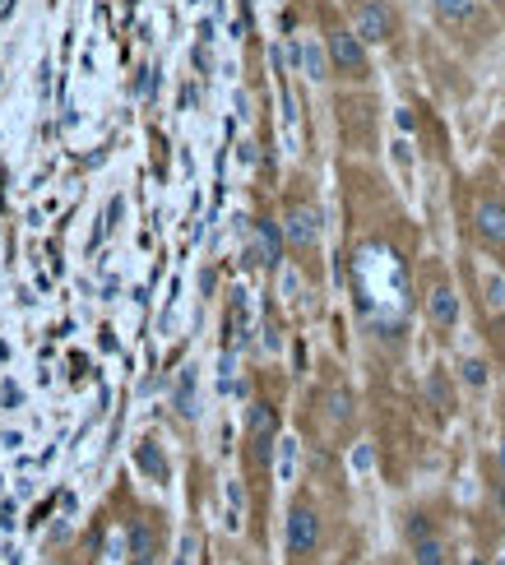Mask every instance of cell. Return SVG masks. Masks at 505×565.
Instances as JSON below:
<instances>
[{
	"instance_id": "obj_1",
	"label": "cell",
	"mask_w": 505,
	"mask_h": 565,
	"mask_svg": "<svg viewBox=\"0 0 505 565\" xmlns=\"http://www.w3.org/2000/svg\"><path fill=\"white\" fill-rule=\"evenodd\" d=\"M325 61L329 70L348 84H367L371 79V56H367V42L357 38V28L348 19H329L325 24Z\"/></svg>"
},
{
	"instance_id": "obj_2",
	"label": "cell",
	"mask_w": 505,
	"mask_h": 565,
	"mask_svg": "<svg viewBox=\"0 0 505 565\" xmlns=\"http://www.w3.org/2000/svg\"><path fill=\"white\" fill-rule=\"evenodd\" d=\"M343 14H348V24L357 28V38L367 47H394V38H399L394 0H343Z\"/></svg>"
},
{
	"instance_id": "obj_3",
	"label": "cell",
	"mask_w": 505,
	"mask_h": 565,
	"mask_svg": "<svg viewBox=\"0 0 505 565\" xmlns=\"http://www.w3.org/2000/svg\"><path fill=\"white\" fill-rule=\"evenodd\" d=\"M473 232H478L482 251L505 260V195H482L473 209Z\"/></svg>"
},
{
	"instance_id": "obj_4",
	"label": "cell",
	"mask_w": 505,
	"mask_h": 565,
	"mask_svg": "<svg viewBox=\"0 0 505 565\" xmlns=\"http://www.w3.org/2000/svg\"><path fill=\"white\" fill-rule=\"evenodd\" d=\"M320 552V515L316 505L297 501L288 510V556L292 561H311Z\"/></svg>"
},
{
	"instance_id": "obj_5",
	"label": "cell",
	"mask_w": 505,
	"mask_h": 565,
	"mask_svg": "<svg viewBox=\"0 0 505 565\" xmlns=\"http://www.w3.org/2000/svg\"><path fill=\"white\" fill-rule=\"evenodd\" d=\"M431 14L445 33H473L487 24V0H431Z\"/></svg>"
},
{
	"instance_id": "obj_6",
	"label": "cell",
	"mask_w": 505,
	"mask_h": 565,
	"mask_svg": "<svg viewBox=\"0 0 505 565\" xmlns=\"http://www.w3.org/2000/svg\"><path fill=\"white\" fill-rule=\"evenodd\" d=\"M408 547H413V565H450V547L422 515L408 519Z\"/></svg>"
},
{
	"instance_id": "obj_7",
	"label": "cell",
	"mask_w": 505,
	"mask_h": 565,
	"mask_svg": "<svg viewBox=\"0 0 505 565\" xmlns=\"http://www.w3.org/2000/svg\"><path fill=\"white\" fill-rule=\"evenodd\" d=\"M427 320H431V329H441V334H450V329L459 325V292L450 288V283H431Z\"/></svg>"
},
{
	"instance_id": "obj_8",
	"label": "cell",
	"mask_w": 505,
	"mask_h": 565,
	"mask_svg": "<svg viewBox=\"0 0 505 565\" xmlns=\"http://www.w3.org/2000/svg\"><path fill=\"white\" fill-rule=\"evenodd\" d=\"M283 232H288L292 251H311V246H316V237H320V214L311 209V204H292Z\"/></svg>"
},
{
	"instance_id": "obj_9",
	"label": "cell",
	"mask_w": 505,
	"mask_h": 565,
	"mask_svg": "<svg viewBox=\"0 0 505 565\" xmlns=\"http://www.w3.org/2000/svg\"><path fill=\"white\" fill-rule=\"evenodd\" d=\"M464 380H468V385H487V362L468 357V362H464Z\"/></svg>"
},
{
	"instance_id": "obj_10",
	"label": "cell",
	"mask_w": 505,
	"mask_h": 565,
	"mask_svg": "<svg viewBox=\"0 0 505 565\" xmlns=\"http://www.w3.org/2000/svg\"><path fill=\"white\" fill-rule=\"evenodd\" d=\"M496 153H501V163H505V126L496 130Z\"/></svg>"
},
{
	"instance_id": "obj_11",
	"label": "cell",
	"mask_w": 505,
	"mask_h": 565,
	"mask_svg": "<svg viewBox=\"0 0 505 565\" xmlns=\"http://www.w3.org/2000/svg\"><path fill=\"white\" fill-rule=\"evenodd\" d=\"M130 565H158V556H130Z\"/></svg>"
},
{
	"instance_id": "obj_12",
	"label": "cell",
	"mask_w": 505,
	"mask_h": 565,
	"mask_svg": "<svg viewBox=\"0 0 505 565\" xmlns=\"http://www.w3.org/2000/svg\"><path fill=\"white\" fill-rule=\"evenodd\" d=\"M501 468H505V440H501Z\"/></svg>"
},
{
	"instance_id": "obj_13",
	"label": "cell",
	"mask_w": 505,
	"mask_h": 565,
	"mask_svg": "<svg viewBox=\"0 0 505 565\" xmlns=\"http://www.w3.org/2000/svg\"><path fill=\"white\" fill-rule=\"evenodd\" d=\"M468 565H487V561H468Z\"/></svg>"
}]
</instances>
